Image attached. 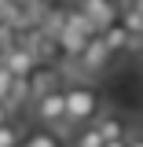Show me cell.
I'll return each mask as SVG.
<instances>
[{"label":"cell","mask_w":143,"mask_h":147,"mask_svg":"<svg viewBox=\"0 0 143 147\" xmlns=\"http://www.w3.org/2000/svg\"><path fill=\"white\" fill-rule=\"evenodd\" d=\"M66 125H88V121H95V114L103 110V99H99V92L92 88V85H85V81H77V85H66Z\"/></svg>","instance_id":"6da1fadb"},{"label":"cell","mask_w":143,"mask_h":147,"mask_svg":"<svg viewBox=\"0 0 143 147\" xmlns=\"http://www.w3.org/2000/svg\"><path fill=\"white\" fill-rule=\"evenodd\" d=\"M73 59H77V70L85 74V77H99V74L114 63V52L107 48V40H103L99 33H92L88 40L81 44V52L73 55Z\"/></svg>","instance_id":"7a4b0ae2"},{"label":"cell","mask_w":143,"mask_h":147,"mask_svg":"<svg viewBox=\"0 0 143 147\" xmlns=\"http://www.w3.org/2000/svg\"><path fill=\"white\" fill-rule=\"evenodd\" d=\"M33 114H37L40 125H59L66 118V92H62V85H55L44 96H37L33 99Z\"/></svg>","instance_id":"3957f363"},{"label":"cell","mask_w":143,"mask_h":147,"mask_svg":"<svg viewBox=\"0 0 143 147\" xmlns=\"http://www.w3.org/2000/svg\"><path fill=\"white\" fill-rule=\"evenodd\" d=\"M0 63L15 74V77H30V70L37 66V55L26 48V40H7V44H4V55H0Z\"/></svg>","instance_id":"277c9868"},{"label":"cell","mask_w":143,"mask_h":147,"mask_svg":"<svg viewBox=\"0 0 143 147\" xmlns=\"http://www.w3.org/2000/svg\"><path fill=\"white\" fill-rule=\"evenodd\" d=\"M30 103H33L37 96H44L48 88H55V85H62V77H59V70H55L48 59H37V66L30 70Z\"/></svg>","instance_id":"5b68a950"},{"label":"cell","mask_w":143,"mask_h":147,"mask_svg":"<svg viewBox=\"0 0 143 147\" xmlns=\"http://www.w3.org/2000/svg\"><path fill=\"white\" fill-rule=\"evenodd\" d=\"M99 37L107 40V48H110V52H114V55H121V52H128V48H140V40H136V37L128 33L125 26H121V18H114V22H107V26L99 30Z\"/></svg>","instance_id":"8992f818"},{"label":"cell","mask_w":143,"mask_h":147,"mask_svg":"<svg viewBox=\"0 0 143 147\" xmlns=\"http://www.w3.org/2000/svg\"><path fill=\"white\" fill-rule=\"evenodd\" d=\"M77 7L95 22V30H103L107 22L117 18V0H77Z\"/></svg>","instance_id":"52a82bcc"},{"label":"cell","mask_w":143,"mask_h":147,"mask_svg":"<svg viewBox=\"0 0 143 147\" xmlns=\"http://www.w3.org/2000/svg\"><path fill=\"white\" fill-rule=\"evenodd\" d=\"M92 125L99 129V136H103V140H121V136H125V121H121L117 114H103V110H99Z\"/></svg>","instance_id":"ba28073f"},{"label":"cell","mask_w":143,"mask_h":147,"mask_svg":"<svg viewBox=\"0 0 143 147\" xmlns=\"http://www.w3.org/2000/svg\"><path fill=\"white\" fill-rule=\"evenodd\" d=\"M121 26H125L128 33L140 40V37H143V7H136V4H125V7H121Z\"/></svg>","instance_id":"9c48e42d"},{"label":"cell","mask_w":143,"mask_h":147,"mask_svg":"<svg viewBox=\"0 0 143 147\" xmlns=\"http://www.w3.org/2000/svg\"><path fill=\"white\" fill-rule=\"evenodd\" d=\"M22 103H30V81H26V77H15L7 99H4V107H7V110H18Z\"/></svg>","instance_id":"30bf717a"},{"label":"cell","mask_w":143,"mask_h":147,"mask_svg":"<svg viewBox=\"0 0 143 147\" xmlns=\"http://www.w3.org/2000/svg\"><path fill=\"white\" fill-rule=\"evenodd\" d=\"M107 144V140H103V136H99V129L92 125H77V136H73V147H103Z\"/></svg>","instance_id":"8fae6325"},{"label":"cell","mask_w":143,"mask_h":147,"mask_svg":"<svg viewBox=\"0 0 143 147\" xmlns=\"http://www.w3.org/2000/svg\"><path fill=\"white\" fill-rule=\"evenodd\" d=\"M15 147H59V140H55V132L37 129V132H26V136H22Z\"/></svg>","instance_id":"7c38bea8"},{"label":"cell","mask_w":143,"mask_h":147,"mask_svg":"<svg viewBox=\"0 0 143 147\" xmlns=\"http://www.w3.org/2000/svg\"><path fill=\"white\" fill-rule=\"evenodd\" d=\"M18 140H22V125L11 121V118H7V121H0V147H15Z\"/></svg>","instance_id":"4fadbf2b"},{"label":"cell","mask_w":143,"mask_h":147,"mask_svg":"<svg viewBox=\"0 0 143 147\" xmlns=\"http://www.w3.org/2000/svg\"><path fill=\"white\" fill-rule=\"evenodd\" d=\"M11 81H15V74H11L4 63H0V103L7 99V92H11Z\"/></svg>","instance_id":"5bb4252c"},{"label":"cell","mask_w":143,"mask_h":147,"mask_svg":"<svg viewBox=\"0 0 143 147\" xmlns=\"http://www.w3.org/2000/svg\"><path fill=\"white\" fill-rule=\"evenodd\" d=\"M103 147H128V136H121V140H107Z\"/></svg>","instance_id":"9a60e30c"},{"label":"cell","mask_w":143,"mask_h":147,"mask_svg":"<svg viewBox=\"0 0 143 147\" xmlns=\"http://www.w3.org/2000/svg\"><path fill=\"white\" fill-rule=\"evenodd\" d=\"M7 118H11V110H7L4 103H0V121H7Z\"/></svg>","instance_id":"2e32d148"},{"label":"cell","mask_w":143,"mask_h":147,"mask_svg":"<svg viewBox=\"0 0 143 147\" xmlns=\"http://www.w3.org/2000/svg\"><path fill=\"white\" fill-rule=\"evenodd\" d=\"M128 147H143V136H132V140H128Z\"/></svg>","instance_id":"e0dca14e"},{"label":"cell","mask_w":143,"mask_h":147,"mask_svg":"<svg viewBox=\"0 0 143 147\" xmlns=\"http://www.w3.org/2000/svg\"><path fill=\"white\" fill-rule=\"evenodd\" d=\"M140 48H143V37H140Z\"/></svg>","instance_id":"ac0fdd59"}]
</instances>
